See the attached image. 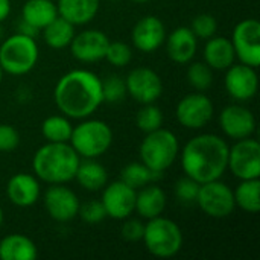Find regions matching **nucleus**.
Listing matches in <instances>:
<instances>
[{
  "instance_id": "13",
  "label": "nucleus",
  "mask_w": 260,
  "mask_h": 260,
  "mask_svg": "<svg viewBox=\"0 0 260 260\" xmlns=\"http://www.w3.org/2000/svg\"><path fill=\"white\" fill-rule=\"evenodd\" d=\"M136 193L137 190L125 184L122 180L113 181L108 186L105 184L101 203L107 216L117 221L129 218L136 209Z\"/></svg>"
},
{
  "instance_id": "21",
  "label": "nucleus",
  "mask_w": 260,
  "mask_h": 260,
  "mask_svg": "<svg viewBox=\"0 0 260 260\" xmlns=\"http://www.w3.org/2000/svg\"><path fill=\"white\" fill-rule=\"evenodd\" d=\"M101 0H58V15L75 26L90 23L99 12Z\"/></svg>"
},
{
  "instance_id": "16",
  "label": "nucleus",
  "mask_w": 260,
  "mask_h": 260,
  "mask_svg": "<svg viewBox=\"0 0 260 260\" xmlns=\"http://www.w3.org/2000/svg\"><path fill=\"white\" fill-rule=\"evenodd\" d=\"M227 93L239 102L250 101L256 96L259 88V79L256 69L247 64H232L227 69L224 78Z\"/></svg>"
},
{
  "instance_id": "10",
  "label": "nucleus",
  "mask_w": 260,
  "mask_h": 260,
  "mask_svg": "<svg viewBox=\"0 0 260 260\" xmlns=\"http://www.w3.org/2000/svg\"><path fill=\"white\" fill-rule=\"evenodd\" d=\"M213 102L203 91L184 96L175 108L177 120L181 126L189 129H201L213 119Z\"/></svg>"
},
{
  "instance_id": "1",
  "label": "nucleus",
  "mask_w": 260,
  "mask_h": 260,
  "mask_svg": "<svg viewBox=\"0 0 260 260\" xmlns=\"http://www.w3.org/2000/svg\"><path fill=\"white\" fill-rule=\"evenodd\" d=\"M53 101L66 117L87 119L104 104L102 79L87 69L70 70L58 79Z\"/></svg>"
},
{
  "instance_id": "22",
  "label": "nucleus",
  "mask_w": 260,
  "mask_h": 260,
  "mask_svg": "<svg viewBox=\"0 0 260 260\" xmlns=\"http://www.w3.org/2000/svg\"><path fill=\"white\" fill-rule=\"evenodd\" d=\"M236 61V53L230 38L212 37L204 46V62L212 70H227Z\"/></svg>"
},
{
  "instance_id": "34",
  "label": "nucleus",
  "mask_w": 260,
  "mask_h": 260,
  "mask_svg": "<svg viewBox=\"0 0 260 260\" xmlns=\"http://www.w3.org/2000/svg\"><path fill=\"white\" fill-rule=\"evenodd\" d=\"M133 58L131 47L123 41H110L104 59H107L114 67H125Z\"/></svg>"
},
{
  "instance_id": "37",
  "label": "nucleus",
  "mask_w": 260,
  "mask_h": 260,
  "mask_svg": "<svg viewBox=\"0 0 260 260\" xmlns=\"http://www.w3.org/2000/svg\"><path fill=\"white\" fill-rule=\"evenodd\" d=\"M78 215L85 224H90V225H96L107 218L105 209L101 201H87L84 204H79Z\"/></svg>"
},
{
  "instance_id": "18",
  "label": "nucleus",
  "mask_w": 260,
  "mask_h": 260,
  "mask_svg": "<svg viewBox=\"0 0 260 260\" xmlns=\"http://www.w3.org/2000/svg\"><path fill=\"white\" fill-rule=\"evenodd\" d=\"M131 40L134 47L139 49L140 52H155L163 46L166 40V27L158 17L146 15L134 24Z\"/></svg>"
},
{
  "instance_id": "40",
  "label": "nucleus",
  "mask_w": 260,
  "mask_h": 260,
  "mask_svg": "<svg viewBox=\"0 0 260 260\" xmlns=\"http://www.w3.org/2000/svg\"><path fill=\"white\" fill-rule=\"evenodd\" d=\"M18 32H20V34H24V35H29V37H32V38H35V37L38 35L40 30L21 20V23H20V30H18Z\"/></svg>"
},
{
  "instance_id": "4",
  "label": "nucleus",
  "mask_w": 260,
  "mask_h": 260,
  "mask_svg": "<svg viewBox=\"0 0 260 260\" xmlns=\"http://www.w3.org/2000/svg\"><path fill=\"white\" fill-rule=\"evenodd\" d=\"M140 160L145 166L157 174L168 171L180 154V143L177 136L165 128L146 133L139 148Z\"/></svg>"
},
{
  "instance_id": "32",
  "label": "nucleus",
  "mask_w": 260,
  "mask_h": 260,
  "mask_svg": "<svg viewBox=\"0 0 260 260\" xmlns=\"http://www.w3.org/2000/svg\"><path fill=\"white\" fill-rule=\"evenodd\" d=\"M187 81L197 91H207L213 84V70L206 62H193L187 69Z\"/></svg>"
},
{
  "instance_id": "11",
  "label": "nucleus",
  "mask_w": 260,
  "mask_h": 260,
  "mask_svg": "<svg viewBox=\"0 0 260 260\" xmlns=\"http://www.w3.org/2000/svg\"><path fill=\"white\" fill-rule=\"evenodd\" d=\"M232 44L236 58L247 66L257 69L260 64V23L247 18L236 24L232 34Z\"/></svg>"
},
{
  "instance_id": "7",
  "label": "nucleus",
  "mask_w": 260,
  "mask_h": 260,
  "mask_svg": "<svg viewBox=\"0 0 260 260\" xmlns=\"http://www.w3.org/2000/svg\"><path fill=\"white\" fill-rule=\"evenodd\" d=\"M69 143L79 157L98 158L110 149L113 131L104 120L87 119L72 129Z\"/></svg>"
},
{
  "instance_id": "38",
  "label": "nucleus",
  "mask_w": 260,
  "mask_h": 260,
  "mask_svg": "<svg viewBox=\"0 0 260 260\" xmlns=\"http://www.w3.org/2000/svg\"><path fill=\"white\" fill-rule=\"evenodd\" d=\"M20 145V134L12 125L0 123V152H12Z\"/></svg>"
},
{
  "instance_id": "28",
  "label": "nucleus",
  "mask_w": 260,
  "mask_h": 260,
  "mask_svg": "<svg viewBox=\"0 0 260 260\" xmlns=\"http://www.w3.org/2000/svg\"><path fill=\"white\" fill-rule=\"evenodd\" d=\"M235 193V203L247 213H257L260 210V180H241Z\"/></svg>"
},
{
  "instance_id": "23",
  "label": "nucleus",
  "mask_w": 260,
  "mask_h": 260,
  "mask_svg": "<svg viewBox=\"0 0 260 260\" xmlns=\"http://www.w3.org/2000/svg\"><path fill=\"white\" fill-rule=\"evenodd\" d=\"M166 193L161 187L155 184H146L136 193L134 212H137L145 219H152L163 213L166 209Z\"/></svg>"
},
{
  "instance_id": "19",
  "label": "nucleus",
  "mask_w": 260,
  "mask_h": 260,
  "mask_svg": "<svg viewBox=\"0 0 260 260\" xmlns=\"http://www.w3.org/2000/svg\"><path fill=\"white\" fill-rule=\"evenodd\" d=\"M6 195L8 200L17 207H30L40 200V181L35 175L20 172L9 178L6 186Z\"/></svg>"
},
{
  "instance_id": "29",
  "label": "nucleus",
  "mask_w": 260,
  "mask_h": 260,
  "mask_svg": "<svg viewBox=\"0 0 260 260\" xmlns=\"http://www.w3.org/2000/svg\"><path fill=\"white\" fill-rule=\"evenodd\" d=\"M72 123L66 116H50L41 123V134L47 142L67 143L72 136Z\"/></svg>"
},
{
  "instance_id": "27",
  "label": "nucleus",
  "mask_w": 260,
  "mask_h": 260,
  "mask_svg": "<svg viewBox=\"0 0 260 260\" xmlns=\"http://www.w3.org/2000/svg\"><path fill=\"white\" fill-rule=\"evenodd\" d=\"M75 34H76L75 24H72L70 21H67L66 18H62L59 15L43 29L44 43L49 47L56 49V50L69 47Z\"/></svg>"
},
{
  "instance_id": "12",
  "label": "nucleus",
  "mask_w": 260,
  "mask_h": 260,
  "mask_svg": "<svg viewBox=\"0 0 260 260\" xmlns=\"http://www.w3.org/2000/svg\"><path fill=\"white\" fill-rule=\"evenodd\" d=\"M126 93L139 104H154L160 99L163 93V81L157 72L149 67H137L133 69L126 79Z\"/></svg>"
},
{
  "instance_id": "43",
  "label": "nucleus",
  "mask_w": 260,
  "mask_h": 260,
  "mask_svg": "<svg viewBox=\"0 0 260 260\" xmlns=\"http://www.w3.org/2000/svg\"><path fill=\"white\" fill-rule=\"evenodd\" d=\"M131 2H136V3H146V2H149V0H131Z\"/></svg>"
},
{
  "instance_id": "5",
  "label": "nucleus",
  "mask_w": 260,
  "mask_h": 260,
  "mask_svg": "<svg viewBox=\"0 0 260 260\" xmlns=\"http://www.w3.org/2000/svg\"><path fill=\"white\" fill-rule=\"evenodd\" d=\"M38 58V44L29 35L17 32L0 44V67L8 75L21 76L29 73L37 66Z\"/></svg>"
},
{
  "instance_id": "33",
  "label": "nucleus",
  "mask_w": 260,
  "mask_h": 260,
  "mask_svg": "<svg viewBox=\"0 0 260 260\" xmlns=\"http://www.w3.org/2000/svg\"><path fill=\"white\" fill-rule=\"evenodd\" d=\"M102 96L104 102L108 104H119L126 96V85L125 79L117 75H110L102 81Z\"/></svg>"
},
{
  "instance_id": "3",
  "label": "nucleus",
  "mask_w": 260,
  "mask_h": 260,
  "mask_svg": "<svg viewBox=\"0 0 260 260\" xmlns=\"http://www.w3.org/2000/svg\"><path fill=\"white\" fill-rule=\"evenodd\" d=\"M79 161L81 157L69 142H47L34 154L32 169L35 177L47 184H66L75 180Z\"/></svg>"
},
{
  "instance_id": "20",
  "label": "nucleus",
  "mask_w": 260,
  "mask_h": 260,
  "mask_svg": "<svg viewBox=\"0 0 260 260\" xmlns=\"http://www.w3.org/2000/svg\"><path fill=\"white\" fill-rule=\"evenodd\" d=\"M168 56L177 64H187L193 59L198 50V38L190 27L180 26L165 40Z\"/></svg>"
},
{
  "instance_id": "36",
  "label": "nucleus",
  "mask_w": 260,
  "mask_h": 260,
  "mask_svg": "<svg viewBox=\"0 0 260 260\" xmlns=\"http://www.w3.org/2000/svg\"><path fill=\"white\" fill-rule=\"evenodd\" d=\"M200 183L187 175L180 178L175 184V195L177 198L184 204H193L197 203V197L200 192Z\"/></svg>"
},
{
  "instance_id": "31",
  "label": "nucleus",
  "mask_w": 260,
  "mask_h": 260,
  "mask_svg": "<svg viewBox=\"0 0 260 260\" xmlns=\"http://www.w3.org/2000/svg\"><path fill=\"white\" fill-rule=\"evenodd\" d=\"M136 125L143 133H151V131L161 128V125H163L161 110L158 107H155L154 104L142 105V108L139 110V113L136 116Z\"/></svg>"
},
{
  "instance_id": "9",
  "label": "nucleus",
  "mask_w": 260,
  "mask_h": 260,
  "mask_svg": "<svg viewBox=\"0 0 260 260\" xmlns=\"http://www.w3.org/2000/svg\"><path fill=\"white\" fill-rule=\"evenodd\" d=\"M227 169L239 180H253L260 177V145L257 140L247 137L236 140L229 148Z\"/></svg>"
},
{
  "instance_id": "39",
  "label": "nucleus",
  "mask_w": 260,
  "mask_h": 260,
  "mask_svg": "<svg viewBox=\"0 0 260 260\" xmlns=\"http://www.w3.org/2000/svg\"><path fill=\"white\" fill-rule=\"evenodd\" d=\"M143 232H145V225L139 219H128V221H125L123 225H122V230H120L123 239H126L129 242L142 241Z\"/></svg>"
},
{
  "instance_id": "26",
  "label": "nucleus",
  "mask_w": 260,
  "mask_h": 260,
  "mask_svg": "<svg viewBox=\"0 0 260 260\" xmlns=\"http://www.w3.org/2000/svg\"><path fill=\"white\" fill-rule=\"evenodd\" d=\"M75 180L82 189L98 192L107 184L108 174L107 169L96 158H84L79 161Z\"/></svg>"
},
{
  "instance_id": "44",
  "label": "nucleus",
  "mask_w": 260,
  "mask_h": 260,
  "mask_svg": "<svg viewBox=\"0 0 260 260\" xmlns=\"http://www.w3.org/2000/svg\"><path fill=\"white\" fill-rule=\"evenodd\" d=\"M3 73H5V72H3V69L0 67V82H2V79H3Z\"/></svg>"
},
{
  "instance_id": "35",
  "label": "nucleus",
  "mask_w": 260,
  "mask_h": 260,
  "mask_svg": "<svg viewBox=\"0 0 260 260\" xmlns=\"http://www.w3.org/2000/svg\"><path fill=\"white\" fill-rule=\"evenodd\" d=\"M190 30L195 34L197 38L209 40L218 30V21L212 14H200L193 18Z\"/></svg>"
},
{
  "instance_id": "42",
  "label": "nucleus",
  "mask_w": 260,
  "mask_h": 260,
  "mask_svg": "<svg viewBox=\"0 0 260 260\" xmlns=\"http://www.w3.org/2000/svg\"><path fill=\"white\" fill-rule=\"evenodd\" d=\"M3 210H2V207H0V227H2V224H3Z\"/></svg>"
},
{
  "instance_id": "15",
  "label": "nucleus",
  "mask_w": 260,
  "mask_h": 260,
  "mask_svg": "<svg viewBox=\"0 0 260 260\" xmlns=\"http://www.w3.org/2000/svg\"><path fill=\"white\" fill-rule=\"evenodd\" d=\"M110 38L98 29H85L75 34L70 43V52L79 62H98L104 59Z\"/></svg>"
},
{
  "instance_id": "2",
  "label": "nucleus",
  "mask_w": 260,
  "mask_h": 260,
  "mask_svg": "<svg viewBox=\"0 0 260 260\" xmlns=\"http://www.w3.org/2000/svg\"><path fill=\"white\" fill-rule=\"evenodd\" d=\"M229 145L216 134H200L190 139L180 155L184 175L200 184L219 180L229 163Z\"/></svg>"
},
{
  "instance_id": "30",
  "label": "nucleus",
  "mask_w": 260,
  "mask_h": 260,
  "mask_svg": "<svg viewBox=\"0 0 260 260\" xmlns=\"http://www.w3.org/2000/svg\"><path fill=\"white\" fill-rule=\"evenodd\" d=\"M161 174H157L154 171H151L148 166H145L143 163H137L133 161L129 165H126L122 172H120V180L128 184L133 189H140L146 184H151L154 180L160 178Z\"/></svg>"
},
{
  "instance_id": "8",
  "label": "nucleus",
  "mask_w": 260,
  "mask_h": 260,
  "mask_svg": "<svg viewBox=\"0 0 260 260\" xmlns=\"http://www.w3.org/2000/svg\"><path fill=\"white\" fill-rule=\"evenodd\" d=\"M197 204L207 216L216 219L230 216L236 209L233 189L222 183L221 178L203 183L200 186Z\"/></svg>"
},
{
  "instance_id": "24",
  "label": "nucleus",
  "mask_w": 260,
  "mask_h": 260,
  "mask_svg": "<svg viewBox=\"0 0 260 260\" xmlns=\"http://www.w3.org/2000/svg\"><path fill=\"white\" fill-rule=\"evenodd\" d=\"M56 17V3L52 0H26L21 8V20L38 30L44 29Z\"/></svg>"
},
{
  "instance_id": "17",
  "label": "nucleus",
  "mask_w": 260,
  "mask_h": 260,
  "mask_svg": "<svg viewBox=\"0 0 260 260\" xmlns=\"http://www.w3.org/2000/svg\"><path fill=\"white\" fill-rule=\"evenodd\" d=\"M219 126L222 133L235 140L251 137L256 131V119L251 110L244 105H229L219 114Z\"/></svg>"
},
{
  "instance_id": "41",
  "label": "nucleus",
  "mask_w": 260,
  "mask_h": 260,
  "mask_svg": "<svg viewBox=\"0 0 260 260\" xmlns=\"http://www.w3.org/2000/svg\"><path fill=\"white\" fill-rule=\"evenodd\" d=\"M11 14V0H0V23L5 21Z\"/></svg>"
},
{
  "instance_id": "6",
  "label": "nucleus",
  "mask_w": 260,
  "mask_h": 260,
  "mask_svg": "<svg viewBox=\"0 0 260 260\" xmlns=\"http://www.w3.org/2000/svg\"><path fill=\"white\" fill-rule=\"evenodd\" d=\"M142 241L152 256L171 259L183 248V232L177 222L160 215L148 219Z\"/></svg>"
},
{
  "instance_id": "14",
  "label": "nucleus",
  "mask_w": 260,
  "mask_h": 260,
  "mask_svg": "<svg viewBox=\"0 0 260 260\" xmlns=\"http://www.w3.org/2000/svg\"><path fill=\"white\" fill-rule=\"evenodd\" d=\"M47 215L56 222H69L78 216L79 200L66 184H50L43 197Z\"/></svg>"
},
{
  "instance_id": "25",
  "label": "nucleus",
  "mask_w": 260,
  "mask_h": 260,
  "mask_svg": "<svg viewBox=\"0 0 260 260\" xmlns=\"http://www.w3.org/2000/svg\"><path fill=\"white\" fill-rule=\"evenodd\" d=\"M37 245L24 235H8L0 241V260H35Z\"/></svg>"
}]
</instances>
